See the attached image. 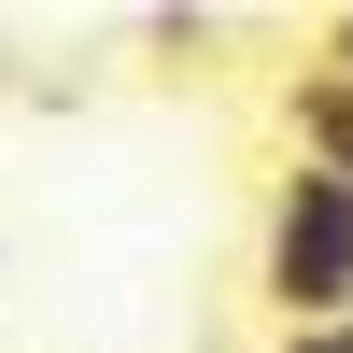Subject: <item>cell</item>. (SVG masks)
I'll return each instance as SVG.
<instances>
[{
    "label": "cell",
    "mask_w": 353,
    "mask_h": 353,
    "mask_svg": "<svg viewBox=\"0 0 353 353\" xmlns=\"http://www.w3.org/2000/svg\"><path fill=\"white\" fill-rule=\"evenodd\" d=\"M269 353H353V325H283Z\"/></svg>",
    "instance_id": "2"
},
{
    "label": "cell",
    "mask_w": 353,
    "mask_h": 353,
    "mask_svg": "<svg viewBox=\"0 0 353 353\" xmlns=\"http://www.w3.org/2000/svg\"><path fill=\"white\" fill-rule=\"evenodd\" d=\"M325 85H353V14H339V28H325Z\"/></svg>",
    "instance_id": "3"
},
{
    "label": "cell",
    "mask_w": 353,
    "mask_h": 353,
    "mask_svg": "<svg viewBox=\"0 0 353 353\" xmlns=\"http://www.w3.org/2000/svg\"><path fill=\"white\" fill-rule=\"evenodd\" d=\"M254 297H269V325H353V184L339 170L283 156L269 226H254Z\"/></svg>",
    "instance_id": "1"
}]
</instances>
